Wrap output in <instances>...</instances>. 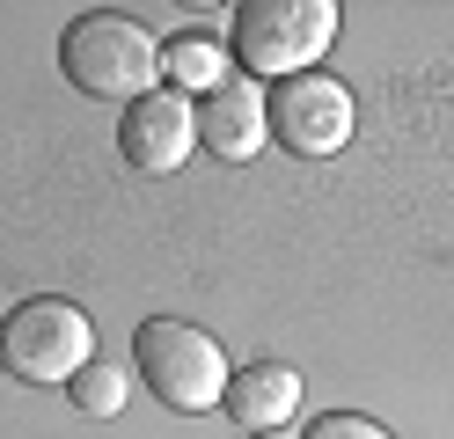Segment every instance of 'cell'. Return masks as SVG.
Listing matches in <instances>:
<instances>
[{
    "mask_svg": "<svg viewBox=\"0 0 454 439\" xmlns=\"http://www.w3.org/2000/svg\"><path fill=\"white\" fill-rule=\"evenodd\" d=\"M249 439H294V432H249Z\"/></svg>",
    "mask_w": 454,
    "mask_h": 439,
    "instance_id": "12",
    "label": "cell"
},
{
    "mask_svg": "<svg viewBox=\"0 0 454 439\" xmlns=\"http://www.w3.org/2000/svg\"><path fill=\"white\" fill-rule=\"evenodd\" d=\"M264 117H271V139L286 146V154H308V161L345 154V139L359 125L352 88L337 74H286V81H271L264 88Z\"/></svg>",
    "mask_w": 454,
    "mask_h": 439,
    "instance_id": "5",
    "label": "cell"
},
{
    "mask_svg": "<svg viewBox=\"0 0 454 439\" xmlns=\"http://www.w3.org/2000/svg\"><path fill=\"white\" fill-rule=\"evenodd\" d=\"M59 74L96 103H139L147 88H161V44H154L147 22L89 8L59 37Z\"/></svg>",
    "mask_w": 454,
    "mask_h": 439,
    "instance_id": "1",
    "label": "cell"
},
{
    "mask_svg": "<svg viewBox=\"0 0 454 439\" xmlns=\"http://www.w3.org/2000/svg\"><path fill=\"white\" fill-rule=\"evenodd\" d=\"M89 359H96V322L59 293H30L0 315V373L51 388V380H74Z\"/></svg>",
    "mask_w": 454,
    "mask_h": 439,
    "instance_id": "4",
    "label": "cell"
},
{
    "mask_svg": "<svg viewBox=\"0 0 454 439\" xmlns=\"http://www.w3.org/2000/svg\"><path fill=\"white\" fill-rule=\"evenodd\" d=\"M301 439H395V432L374 425V418H359V410H330V418H316Z\"/></svg>",
    "mask_w": 454,
    "mask_h": 439,
    "instance_id": "11",
    "label": "cell"
},
{
    "mask_svg": "<svg viewBox=\"0 0 454 439\" xmlns=\"http://www.w3.org/2000/svg\"><path fill=\"white\" fill-rule=\"evenodd\" d=\"M227 418L249 425V432H286L294 410H301V373L286 359H257V366H235L227 373Z\"/></svg>",
    "mask_w": 454,
    "mask_h": 439,
    "instance_id": "8",
    "label": "cell"
},
{
    "mask_svg": "<svg viewBox=\"0 0 454 439\" xmlns=\"http://www.w3.org/2000/svg\"><path fill=\"white\" fill-rule=\"evenodd\" d=\"M67 396H74L81 418H118V410H125V373L110 366V359H89V366L67 380Z\"/></svg>",
    "mask_w": 454,
    "mask_h": 439,
    "instance_id": "10",
    "label": "cell"
},
{
    "mask_svg": "<svg viewBox=\"0 0 454 439\" xmlns=\"http://www.w3.org/2000/svg\"><path fill=\"white\" fill-rule=\"evenodd\" d=\"M198 146H213L220 161H249L271 146V117H264V88L227 74L220 88L198 96Z\"/></svg>",
    "mask_w": 454,
    "mask_h": 439,
    "instance_id": "7",
    "label": "cell"
},
{
    "mask_svg": "<svg viewBox=\"0 0 454 439\" xmlns=\"http://www.w3.org/2000/svg\"><path fill=\"white\" fill-rule=\"evenodd\" d=\"M132 366H139V380H147L168 410H184V418H206V410H220V396H227L220 337L198 330V322H176V315H147L139 322Z\"/></svg>",
    "mask_w": 454,
    "mask_h": 439,
    "instance_id": "3",
    "label": "cell"
},
{
    "mask_svg": "<svg viewBox=\"0 0 454 439\" xmlns=\"http://www.w3.org/2000/svg\"><path fill=\"white\" fill-rule=\"evenodd\" d=\"M220 81H227V44L206 22L176 29V37L161 44V88H198V96H206V88H220Z\"/></svg>",
    "mask_w": 454,
    "mask_h": 439,
    "instance_id": "9",
    "label": "cell"
},
{
    "mask_svg": "<svg viewBox=\"0 0 454 439\" xmlns=\"http://www.w3.org/2000/svg\"><path fill=\"white\" fill-rule=\"evenodd\" d=\"M337 37V8L330 0H242L227 15V59L242 67V81H286V74H316V59Z\"/></svg>",
    "mask_w": 454,
    "mask_h": 439,
    "instance_id": "2",
    "label": "cell"
},
{
    "mask_svg": "<svg viewBox=\"0 0 454 439\" xmlns=\"http://www.w3.org/2000/svg\"><path fill=\"white\" fill-rule=\"evenodd\" d=\"M198 146V103L184 88H147L139 103H125L118 117V154L139 176H176Z\"/></svg>",
    "mask_w": 454,
    "mask_h": 439,
    "instance_id": "6",
    "label": "cell"
}]
</instances>
